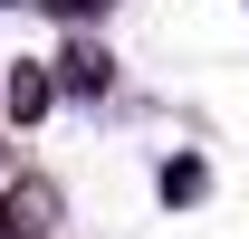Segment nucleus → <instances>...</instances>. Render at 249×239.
I'll use <instances>...</instances> for the list:
<instances>
[{"instance_id": "obj_1", "label": "nucleus", "mask_w": 249, "mask_h": 239, "mask_svg": "<svg viewBox=\"0 0 249 239\" xmlns=\"http://www.w3.org/2000/svg\"><path fill=\"white\" fill-rule=\"evenodd\" d=\"M67 86H87V96L106 86V48H67Z\"/></svg>"}, {"instance_id": "obj_2", "label": "nucleus", "mask_w": 249, "mask_h": 239, "mask_svg": "<svg viewBox=\"0 0 249 239\" xmlns=\"http://www.w3.org/2000/svg\"><path fill=\"white\" fill-rule=\"evenodd\" d=\"M38 105H48V77H38V67H29V77H10V115H38Z\"/></svg>"}, {"instance_id": "obj_3", "label": "nucleus", "mask_w": 249, "mask_h": 239, "mask_svg": "<svg viewBox=\"0 0 249 239\" xmlns=\"http://www.w3.org/2000/svg\"><path fill=\"white\" fill-rule=\"evenodd\" d=\"M0 239H19V230H10V201H0Z\"/></svg>"}]
</instances>
